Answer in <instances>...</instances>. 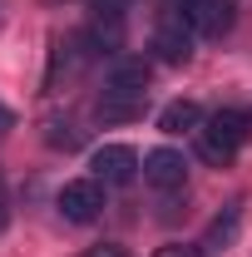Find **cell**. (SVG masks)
Listing matches in <instances>:
<instances>
[{"instance_id": "6da1fadb", "label": "cell", "mask_w": 252, "mask_h": 257, "mask_svg": "<svg viewBox=\"0 0 252 257\" xmlns=\"http://www.w3.org/2000/svg\"><path fill=\"white\" fill-rule=\"evenodd\" d=\"M247 134H252V119L242 109H218L213 119H203V128H198V154L222 168V163L237 159V149L247 144Z\"/></svg>"}, {"instance_id": "7a4b0ae2", "label": "cell", "mask_w": 252, "mask_h": 257, "mask_svg": "<svg viewBox=\"0 0 252 257\" xmlns=\"http://www.w3.org/2000/svg\"><path fill=\"white\" fill-rule=\"evenodd\" d=\"M193 25H188V15L183 10H168V15H158V25L154 35H149V50H154L163 64H183L193 55Z\"/></svg>"}, {"instance_id": "3957f363", "label": "cell", "mask_w": 252, "mask_h": 257, "mask_svg": "<svg viewBox=\"0 0 252 257\" xmlns=\"http://www.w3.org/2000/svg\"><path fill=\"white\" fill-rule=\"evenodd\" d=\"M89 178H99V183H109V188H124V183H134L139 178V154L129 149V144H99L94 149V159H89Z\"/></svg>"}, {"instance_id": "277c9868", "label": "cell", "mask_w": 252, "mask_h": 257, "mask_svg": "<svg viewBox=\"0 0 252 257\" xmlns=\"http://www.w3.org/2000/svg\"><path fill=\"white\" fill-rule=\"evenodd\" d=\"M55 203H60V213L69 223H94L99 208H104V183L99 178H69Z\"/></svg>"}, {"instance_id": "5b68a950", "label": "cell", "mask_w": 252, "mask_h": 257, "mask_svg": "<svg viewBox=\"0 0 252 257\" xmlns=\"http://www.w3.org/2000/svg\"><path fill=\"white\" fill-rule=\"evenodd\" d=\"M183 15H188V25L198 35L222 40L232 30V20H237V0H183Z\"/></svg>"}, {"instance_id": "8992f818", "label": "cell", "mask_w": 252, "mask_h": 257, "mask_svg": "<svg viewBox=\"0 0 252 257\" xmlns=\"http://www.w3.org/2000/svg\"><path fill=\"white\" fill-rule=\"evenodd\" d=\"M183 178H188V163L178 149H149L144 154V183H154L158 193L183 188Z\"/></svg>"}, {"instance_id": "52a82bcc", "label": "cell", "mask_w": 252, "mask_h": 257, "mask_svg": "<svg viewBox=\"0 0 252 257\" xmlns=\"http://www.w3.org/2000/svg\"><path fill=\"white\" fill-rule=\"evenodd\" d=\"M158 128H163L168 139H178V134H198V128H203V109H198L193 99H173V104L158 109Z\"/></svg>"}, {"instance_id": "ba28073f", "label": "cell", "mask_w": 252, "mask_h": 257, "mask_svg": "<svg viewBox=\"0 0 252 257\" xmlns=\"http://www.w3.org/2000/svg\"><path fill=\"white\" fill-rule=\"evenodd\" d=\"M109 89H124V94H149V60H134V55L114 60V64H109Z\"/></svg>"}, {"instance_id": "9c48e42d", "label": "cell", "mask_w": 252, "mask_h": 257, "mask_svg": "<svg viewBox=\"0 0 252 257\" xmlns=\"http://www.w3.org/2000/svg\"><path fill=\"white\" fill-rule=\"evenodd\" d=\"M99 119H134V114H144V94H124V89H104L94 109Z\"/></svg>"}, {"instance_id": "30bf717a", "label": "cell", "mask_w": 252, "mask_h": 257, "mask_svg": "<svg viewBox=\"0 0 252 257\" xmlns=\"http://www.w3.org/2000/svg\"><path fill=\"white\" fill-rule=\"evenodd\" d=\"M237 223H242V213H237V208H227L222 218H213V227H208V237H203L198 247H203V252H222V247H227V242L237 237Z\"/></svg>"}, {"instance_id": "8fae6325", "label": "cell", "mask_w": 252, "mask_h": 257, "mask_svg": "<svg viewBox=\"0 0 252 257\" xmlns=\"http://www.w3.org/2000/svg\"><path fill=\"white\" fill-rule=\"evenodd\" d=\"M154 257H208L198 242H163V247H154Z\"/></svg>"}, {"instance_id": "7c38bea8", "label": "cell", "mask_w": 252, "mask_h": 257, "mask_svg": "<svg viewBox=\"0 0 252 257\" xmlns=\"http://www.w3.org/2000/svg\"><path fill=\"white\" fill-rule=\"evenodd\" d=\"M89 5H94L99 20H119V15H124V0H89Z\"/></svg>"}, {"instance_id": "4fadbf2b", "label": "cell", "mask_w": 252, "mask_h": 257, "mask_svg": "<svg viewBox=\"0 0 252 257\" xmlns=\"http://www.w3.org/2000/svg\"><path fill=\"white\" fill-rule=\"evenodd\" d=\"M79 257H129L124 242H99V247H89V252H79Z\"/></svg>"}, {"instance_id": "5bb4252c", "label": "cell", "mask_w": 252, "mask_h": 257, "mask_svg": "<svg viewBox=\"0 0 252 257\" xmlns=\"http://www.w3.org/2000/svg\"><path fill=\"white\" fill-rule=\"evenodd\" d=\"M5 128H15V114H10V109L0 104V134H5Z\"/></svg>"}, {"instance_id": "9a60e30c", "label": "cell", "mask_w": 252, "mask_h": 257, "mask_svg": "<svg viewBox=\"0 0 252 257\" xmlns=\"http://www.w3.org/2000/svg\"><path fill=\"white\" fill-rule=\"evenodd\" d=\"M5 218H10V213H5V198H0V227H5Z\"/></svg>"}]
</instances>
